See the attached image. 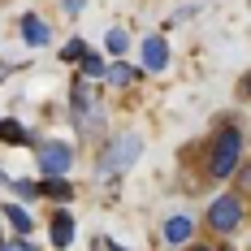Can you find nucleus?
I'll return each mask as SVG.
<instances>
[{"label":"nucleus","instance_id":"obj_1","mask_svg":"<svg viewBox=\"0 0 251 251\" xmlns=\"http://www.w3.org/2000/svg\"><path fill=\"white\" fill-rule=\"evenodd\" d=\"M238 165H243V126L226 117L217 126V134L208 139V177L226 182V177H234Z\"/></svg>","mask_w":251,"mask_h":251},{"label":"nucleus","instance_id":"obj_8","mask_svg":"<svg viewBox=\"0 0 251 251\" xmlns=\"http://www.w3.org/2000/svg\"><path fill=\"white\" fill-rule=\"evenodd\" d=\"M143 65H148L151 74L169 65V44H165L160 35H151V39H143Z\"/></svg>","mask_w":251,"mask_h":251},{"label":"nucleus","instance_id":"obj_9","mask_svg":"<svg viewBox=\"0 0 251 251\" xmlns=\"http://www.w3.org/2000/svg\"><path fill=\"white\" fill-rule=\"evenodd\" d=\"M39 195H48V200H56V203H65L74 191H70V182L65 177H44V186H39Z\"/></svg>","mask_w":251,"mask_h":251},{"label":"nucleus","instance_id":"obj_13","mask_svg":"<svg viewBox=\"0 0 251 251\" xmlns=\"http://www.w3.org/2000/svg\"><path fill=\"white\" fill-rule=\"evenodd\" d=\"M126 44H130V39H126V30H108V39H104V48L113 52V56H122Z\"/></svg>","mask_w":251,"mask_h":251},{"label":"nucleus","instance_id":"obj_14","mask_svg":"<svg viewBox=\"0 0 251 251\" xmlns=\"http://www.w3.org/2000/svg\"><path fill=\"white\" fill-rule=\"evenodd\" d=\"M82 52H87V44H82V39H70V44L61 48V56H65V61H78Z\"/></svg>","mask_w":251,"mask_h":251},{"label":"nucleus","instance_id":"obj_15","mask_svg":"<svg viewBox=\"0 0 251 251\" xmlns=\"http://www.w3.org/2000/svg\"><path fill=\"white\" fill-rule=\"evenodd\" d=\"M0 251H35V247H30V243H26V234H18V238H13V243H4V247H0Z\"/></svg>","mask_w":251,"mask_h":251},{"label":"nucleus","instance_id":"obj_17","mask_svg":"<svg viewBox=\"0 0 251 251\" xmlns=\"http://www.w3.org/2000/svg\"><path fill=\"white\" fill-rule=\"evenodd\" d=\"M82 9V0H65V13H78Z\"/></svg>","mask_w":251,"mask_h":251},{"label":"nucleus","instance_id":"obj_4","mask_svg":"<svg viewBox=\"0 0 251 251\" xmlns=\"http://www.w3.org/2000/svg\"><path fill=\"white\" fill-rule=\"evenodd\" d=\"M70 165H74V151L65 148V143L48 139V143L39 148V169H44V177H65Z\"/></svg>","mask_w":251,"mask_h":251},{"label":"nucleus","instance_id":"obj_3","mask_svg":"<svg viewBox=\"0 0 251 251\" xmlns=\"http://www.w3.org/2000/svg\"><path fill=\"white\" fill-rule=\"evenodd\" d=\"M139 151H143V139H139V134H122V139H113V143L100 151V177L126 174V169L139 160Z\"/></svg>","mask_w":251,"mask_h":251},{"label":"nucleus","instance_id":"obj_10","mask_svg":"<svg viewBox=\"0 0 251 251\" xmlns=\"http://www.w3.org/2000/svg\"><path fill=\"white\" fill-rule=\"evenodd\" d=\"M4 217H9V226L18 229V234H30V229H35V221L26 217V208H22V203H9V208H4Z\"/></svg>","mask_w":251,"mask_h":251},{"label":"nucleus","instance_id":"obj_16","mask_svg":"<svg viewBox=\"0 0 251 251\" xmlns=\"http://www.w3.org/2000/svg\"><path fill=\"white\" fill-rule=\"evenodd\" d=\"M130 78H134V74H130V65L117 61V65H113V82H130Z\"/></svg>","mask_w":251,"mask_h":251},{"label":"nucleus","instance_id":"obj_6","mask_svg":"<svg viewBox=\"0 0 251 251\" xmlns=\"http://www.w3.org/2000/svg\"><path fill=\"white\" fill-rule=\"evenodd\" d=\"M18 30H22V39L30 44V48H44L52 39V30H48V22L39 18V13H22V22H18Z\"/></svg>","mask_w":251,"mask_h":251},{"label":"nucleus","instance_id":"obj_7","mask_svg":"<svg viewBox=\"0 0 251 251\" xmlns=\"http://www.w3.org/2000/svg\"><path fill=\"white\" fill-rule=\"evenodd\" d=\"M191 238H195V221H191V217H169V221H165V243H169V247L182 251Z\"/></svg>","mask_w":251,"mask_h":251},{"label":"nucleus","instance_id":"obj_2","mask_svg":"<svg viewBox=\"0 0 251 251\" xmlns=\"http://www.w3.org/2000/svg\"><path fill=\"white\" fill-rule=\"evenodd\" d=\"M243 221H247L243 191H221L217 200L208 203V212H203V226H208V234H217V238H234L243 229Z\"/></svg>","mask_w":251,"mask_h":251},{"label":"nucleus","instance_id":"obj_12","mask_svg":"<svg viewBox=\"0 0 251 251\" xmlns=\"http://www.w3.org/2000/svg\"><path fill=\"white\" fill-rule=\"evenodd\" d=\"M78 61H82V74H87V78H96V74H104V61H100V56H96V52H82V56H78Z\"/></svg>","mask_w":251,"mask_h":251},{"label":"nucleus","instance_id":"obj_11","mask_svg":"<svg viewBox=\"0 0 251 251\" xmlns=\"http://www.w3.org/2000/svg\"><path fill=\"white\" fill-rule=\"evenodd\" d=\"M0 143H18V148H22V143H30V139H26V130L18 122H0Z\"/></svg>","mask_w":251,"mask_h":251},{"label":"nucleus","instance_id":"obj_5","mask_svg":"<svg viewBox=\"0 0 251 251\" xmlns=\"http://www.w3.org/2000/svg\"><path fill=\"white\" fill-rule=\"evenodd\" d=\"M48 234H52V247L65 251L70 243H74V217H70V208H56L48 221Z\"/></svg>","mask_w":251,"mask_h":251},{"label":"nucleus","instance_id":"obj_18","mask_svg":"<svg viewBox=\"0 0 251 251\" xmlns=\"http://www.w3.org/2000/svg\"><path fill=\"white\" fill-rule=\"evenodd\" d=\"M0 247H4V243H0Z\"/></svg>","mask_w":251,"mask_h":251}]
</instances>
